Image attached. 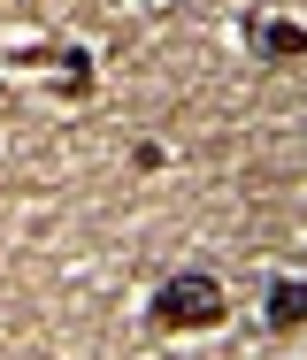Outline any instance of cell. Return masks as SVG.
<instances>
[{
	"mask_svg": "<svg viewBox=\"0 0 307 360\" xmlns=\"http://www.w3.org/2000/svg\"><path fill=\"white\" fill-rule=\"evenodd\" d=\"M146 322L161 338H200V330H223L230 322V299H223V284H215L208 269H177V276L146 299Z\"/></svg>",
	"mask_w": 307,
	"mask_h": 360,
	"instance_id": "obj_1",
	"label": "cell"
},
{
	"mask_svg": "<svg viewBox=\"0 0 307 360\" xmlns=\"http://www.w3.org/2000/svg\"><path fill=\"white\" fill-rule=\"evenodd\" d=\"M238 39H246V54H261V62H307V23H284V15H246Z\"/></svg>",
	"mask_w": 307,
	"mask_h": 360,
	"instance_id": "obj_2",
	"label": "cell"
},
{
	"mask_svg": "<svg viewBox=\"0 0 307 360\" xmlns=\"http://www.w3.org/2000/svg\"><path fill=\"white\" fill-rule=\"evenodd\" d=\"M292 330H307V284L300 276H277L269 284V338H292Z\"/></svg>",
	"mask_w": 307,
	"mask_h": 360,
	"instance_id": "obj_3",
	"label": "cell"
}]
</instances>
